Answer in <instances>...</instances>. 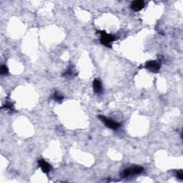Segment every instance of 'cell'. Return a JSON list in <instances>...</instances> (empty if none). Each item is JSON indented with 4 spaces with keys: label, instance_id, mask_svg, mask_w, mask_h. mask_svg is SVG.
Instances as JSON below:
<instances>
[{
    "label": "cell",
    "instance_id": "30bf717a",
    "mask_svg": "<svg viewBox=\"0 0 183 183\" xmlns=\"http://www.w3.org/2000/svg\"><path fill=\"white\" fill-rule=\"evenodd\" d=\"M1 74L2 75H5V74H8V68L6 65H2L1 67Z\"/></svg>",
    "mask_w": 183,
    "mask_h": 183
},
{
    "label": "cell",
    "instance_id": "277c9868",
    "mask_svg": "<svg viewBox=\"0 0 183 183\" xmlns=\"http://www.w3.org/2000/svg\"><path fill=\"white\" fill-rule=\"evenodd\" d=\"M160 67H161V64H160L159 62L152 60L149 61V62H147L144 67L152 72H157L160 70Z\"/></svg>",
    "mask_w": 183,
    "mask_h": 183
},
{
    "label": "cell",
    "instance_id": "8992f818",
    "mask_svg": "<svg viewBox=\"0 0 183 183\" xmlns=\"http://www.w3.org/2000/svg\"><path fill=\"white\" fill-rule=\"evenodd\" d=\"M144 2L142 1H135L132 3L131 9L135 11H138L144 8Z\"/></svg>",
    "mask_w": 183,
    "mask_h": 183
},
{
    "label": "cell",
    "instance_id": "5b68a950",
    "mask_svg": "<svg viewBox=\"0 0 183 183\" xmlns=\"http://www.w3.org/2000/svg\"><path fill=\"white\" fill-rule=\"evenodd\" d=\"M38 164H39V166L41 167L43 172L46 173V174H49L51 169V167L47 162H46L45 160H39V161H38Z\"/></svg>",
    "mask_w": 183,
    "mask_h": 183
},
{
    "label": "cell",
    "instance_id": "8fae6325",
    "mask_svg": "<svg viewBox=\"0 0 183 183\" xmlns=\"http://www.w3.org/2000/svg\"><path fill=\"white\" fill-rule=\"evenodd\" d=\"M4 107H5L6 109H8V110H14V107H13L12 104H11V102H7L5 103V104L4 105Z\"/></svg>",
    "mask_w": 183,
    "mask_h": 183
},
{
    "label": "cell",
    "instance_id": "6da1fadb",
    "mask_svg": "<svg viewBox=\"0 0 183 183\" xmlns=\"http://www.w3.org/2000/svg\"><path fill=\"white\" fill-rule=\"evenodd\" d=\"M144 171V168L140 166H135V167H130V168L125 169L121 173V177L123 178H127V177L132 176V175H140Z\"/></svg>",
    "mask_w": 183,
    "mask_h": 183
},
{
    "label": "cell",
    "instance_id": "ba28073f",
    "mask_svg": "<svg viewBox=\"0 0 183 183\" xmlns=\"http://www.w3.org/2000/svg\"><path fill=\"white\" fill-rule=\"evenodd\" d=\"M53 99L57 102H61L63 100V99H64V97H63L62 95H60L59 92H56L54 95H53Z\"/></svg>",
    "mask_w": 183,
    "mask_h": 183
},
{
    "label": "cell",
    "instance_id": "7a4b0ae2",
    "mask_svg": "<svg viewBox=\"0 0 183 183\" xmlns=\"http://www.w3.org/2000/svg\"><path fill=\"white\" fill-rule=\"evenodd\" d=\"M115 41V37L112 34H108L104 31L100 32V42L102 45L110 47L112 46V42Z\"/></svg>",
    "mask_w": 183,
    "mask_h": 183
},
{
    "label": "cell",
    "instance_id": "7c38bea8",
    "mask_svg": "<svg viewBox=\"0 0 183 183\" xmlns=\"http://www.w3.org/2000/svg\"><path fill=\"white\" fill-rule=\"evenodd\" d=\"M176 175H177V178L180 179V180H183V173H182V170H180V171H177L176 172Z\"/></svg>",
    "mask_w": 183,
    "mask_h": 183
},
{
    "label": "cell",
    "instance_id": "9c48e42d",
    "mask_svg": "<svg viewBox=\"0 0 183 183\" xmlns=\"http://www.w3.org/2000/svg\"><path fill=\"white\" fill-rule=\"evenodd\" d=\"M73 74H74L73 69L71 67H69L67 69V71L64 72V74H63V76H64V77H71L72 75H73Z\"/></svg>",
    "mask_w": 183,
    "mask_h": 183
},
{
    "label": "cell",
    "instance_id": "52a82bcc",
    "mask_svg": "<svg viewBox=\"0 0 183 183\" xmlns=\"http://www.w3.org/2000/svg\"><path fill=\"white\" fill-rule=\"evenodd\" d=\"M93 88L97 94H100L102 91V85L101 81L99 79H95L93 82Z\"/></svg>",
    "mask_w": 183,
    "mask_h": 183
},
{
    "label": "cell",
    "instance_id": "3957f363",
    "mask_svg": "<svg viewBox=\"0 0 183 183\" xmlns=\"http://www.w3.org/2000/svg\"><path fill=\"white\" fill-rule=\"evenodd\" d=\"M98 117L99 119H100L101 121L104 124V125H105L106 127H107L108 128L110 129L116 130V129H117L120 126H121V125H120L119 123H117V122L114 121V120L110 119V118L107 117L105 116L100 115Z\"/></svg>",
    "mask_w": 183,
    "mask_h": 183
}]
</instances>
